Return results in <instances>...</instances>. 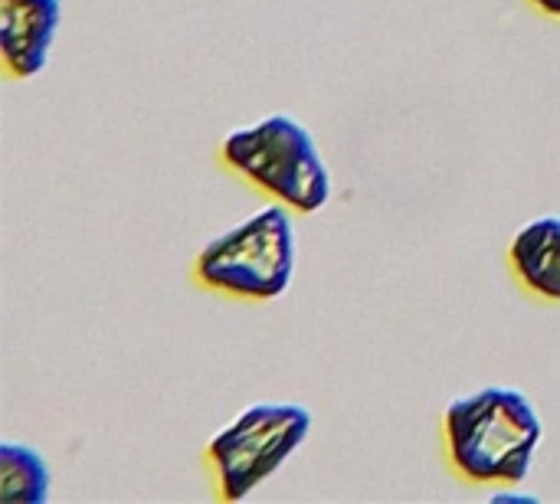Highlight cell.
Segmentation results:
<instances>
[{
  "label": "cell",
  "mask_w": 560,
  "mask_h": 504,
  "mask_svg": "<svg viewBox=\"0 0 560 504\" xmlns=\"http://www.w3.org/2000/svg\"><path fill=\"white\" fill-rule=\"evenodd\" d=\"M62 20V0H0V52L13 75L46 69Z\"/></svg>",
  "instance_id": "5"
},
{
  "label": "cell",
  "mask_w": 560,
  "mask_h": 504,
  "mask_svg": "<svg viewBox=\"0 0 560 504\" xmlns=\"http://www.w3.org/2000/svg\"><path fill=\"white\" fill-rule=\"evenodd\" d=\"M453 469L479 485H522L535 466L545 426L528 394L486 387L456 397L443 413Z\"/></svg>",
  "instance_id": "1"
},
{
  "label": "cell",
  "mask_w": 560,
  "mask_h": 504,
  "mask_svg": "<svg viewBox=\"0 0 560 504\" xmlns=\"http://www.w3.org/2000/svg\"><path fill=\"white\" fill-rule=\"evenodd\" d=\"M52 472L36 446L0 443V502L43 504L49 499Z\"/></svg>",
  "instance_id": "7"
},
{
  "label": "cell",
  "mask_w": 560,
  "mask_h": 504,
  "mask_svg": "<svg viewBox=\"0 0 560 504\" xmlns=\"http://www.w3.org/2000/svg\"><path fill=\"white\" fill-rule=\"evenodd\" d=\"M220 157L230 171L295 213H318L331 197L328 164L312 131L292 115L276 112L249 128L230 131Z\"/></svg>",
  "instance_id": "2"
},
{
  "label": "cell",
  "mask_w": 560,
  "mask_h": 504,
  "mask_svg": "<svg viewBox=\"0 0 560 504\" xmlns=\"http://www.w3.org/2000/svg\"><path fill=\"white\" fill-rule=\"evenodd\" d=\"M495 504H502V502H538L535 495H518V492H499L495 499H492Z\"/></svg>",
  "instance_id": "8"
},
{
  "label": "cell",
  "mask_w": 560,
  "mask_h": 504,
  "mask_svg": "<svg viewBox=\"0 0 560 504\" xmlns=\"http://www.w3.org/2000/svg\"><path fill=\"white\" fill-rule=\"evenodd\" d=\"M194 276L213 292L249 302L285 295L295 279V223L289 207L276 200L210 239L194 259Z\"/></svg>",
  "instance_id": "3"
},
{
  "label": "cell",
  "mask_w": 560,
  "mask_h": 504,
  "mask_svg": "<svg viewBox=\"0 0 560 504\" xmlns=\"http://www.w3.org/2000/svg\"><path fill=\"white\" fill-rule=\"evenodd\" d=\"M538 10H545V13H551V16H560V0H532Z\"/></svg>",
  "instance_id": "9"
},
{
  "label": "cell",
  "mask_w": 560,
  "mask_h": 504,
  "mask_svg": "<svg viewBox=\"0 0 560 504\" xmlns=\"http://www.w3.org/2000/svg\"><path fill=\"white\" fill-rule=\"evenodd\" d=\"M515 276L535 295L560 302V216H538L525 223L509 249Z\"/></svg>",
  "instance_id": "6"
},
{
  "label": "cell",
  "mask_w": 560,
  "mask_h": 504,
  "mask_svg": "<svg viewBox=\"0 0 560 504\" xmlns=\"http://www.w3.org/2000/svg\"><path fill=\"white\" fill-rule=\"evenodd\" d=\"M315 417L302 403H253L207 446L223 502H240L269 482L312 436Z\"/></svg>",
  "instance_id": "4"
}]
</instances>
